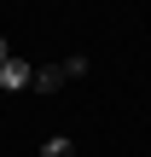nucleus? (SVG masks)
<instances>
[{"instance_id":"f257e3e1","label":"nucleus","mask_w":151,"mask_h":157,"mask_svg":"<svg viewBox=\"0 0 151 157\" xmlns=\"http://www.w3.org/2000/svg\"><path fill=\"white\" fill-rule=\"evenodd\" d=\"M0 87H6V93H17V87H35V64H23V58H6V64H0Z\"/></svg>"},{"instance_id":"f03ea898","label":"nucleus","mask_w":151,"mask_h":157,"mask_svg":"<svg viewBox=\"0 0 151 157\" xmlns=\"http://www.w3.org/2000/svg\"><path fill=\"white\" fill-rule=\"evenodd\" d=\"M41 157H70V140H64V134H58V140H47V146H41Z\"/></svg>"},{"instance_id":"7ed1b4c3","label":"nucleus","mask_w":151,"mask_h":157,"mask_svg":"<svg viewBox=\"0 0 151 157\" xmlns=\"http://www.w3.org/2000/svg\"><path fill=\"white\" fill-rule=\"evenodd\" d=\"M6 58H12V47H6V41H0V64H6Z\"/></svg>"}]
</instances>
